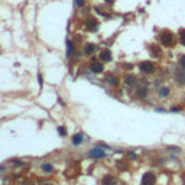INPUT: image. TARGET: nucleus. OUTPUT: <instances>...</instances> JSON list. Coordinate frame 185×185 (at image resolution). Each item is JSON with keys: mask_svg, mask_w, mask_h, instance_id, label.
Here are the masks:
<instances>
[{"mask_svg": "<svg viewBox=\"0 0 185 185\" xmlns=\"http://www.w3.org/2000/svg\"><path fill=\"white\" fill-rule=\"evenodd\" d=\"M48 185H51V184H48Z\"/></svg>", "mask_w": 185, "mask_h": 185, "instance_id": "c85d7f7f", "label": "nucleus"}, {"mask_svg": "<svg viewBox=\"0 0 185 185\" xmlns=\"http://www.w3.org/2000/svg\"><path fill=\"white\" fill-rule=\"evenodd\" d=\"M85 26H87L88 31H95V29L98 28V22H97V19H94V17H88L87 22H85Z\"/></svg>", "mask_w": 185, "mask_h": 185, "instance_id": "39448f33", "label": "nucleus"}, {"mask_svg": "<svg viewBox=\"0 0 185 185\" xmlns=\"http://www.w3.org/2000/svg\"><path fill=\"white\" fill-rule=\"evenodd\" d=\"M84 142V135L83 133H75V135L72 136V143L78 146V145H81V143Z\"/></svg>", "mask_w": 185, "mask_h": 185, "instance_id": "9b49d317", "label": "nucleus"}, {"mask_svg": "<svg viewBox=\"0 0 185 185\" xmlns=\"http://www.w3.org/2000/svg\"><path fill=\"white\" fill-rule=\"evenodd\" d=\"M168 149L171 152H179V151H181V149H178V148H168Z\"/></svg>", "mask_w": 185, "mask_h": 185, "instance_id": "a878e982", "label": "nucleus"}, {"mask_svg": "<svg viewBox=\"0 0 185 185\" xmlns=\"http://www.w3.org/2000/svg\"><path fill=\"white\" fill-rule=\"evenodd\" d=\"M100 59L103 61V62H110V61H111V52H110L109 49L101 51V54H100Z\"/></svg>", "mask_w": 185, "mask_h": 185, "instance_id": "9d476101", "label": "nucleus"}, {"mask_svg": "<svg viewBox=\"0 0 185 185\" xmlns=\"http://www.w3.org/2000/svg\"><path fill=\"white\" fill-rule=\"evenodd\" d=\"M104 81L107 83V84H110V85H117V83H119V80H117V77L114 75V74H106V77H104Z\"/></svg>", "mask_w": 185, "mask_h": 185, "instance_id": "1a4fd4ad", "label": "nucleus"}, {"mask_svg": "<svg viewBox=\"0 0 185 185\" xmlns=\"http://www.w3.org/2000/svg\"><path fill=\"white\" fill-rule=\"evenodd\" d=\"M151 49H152V54H153V55H159V54H160L159 48H155V46H152Z\"/></svg>", "mask_w": 185, "mask_h": 185, "instance_id": "412c9836", "label": "nucleus"}, {"mask_svg": "<svg viewBox=\"0 0 185 185\" xmlns=\"http://www.w3.org/2000/svg\"><path fill=\"white\" fill-rule=\"evenodd\" d=\"M58 133H59L61 136H65V135H67V130H65V127H64V126H59V127H58Z\"/></svg>", "mask_w": 185, "mask_h": 185, "instance_id": "6ab92c4d", "label": "nucleus"}, {"mask_svg": "<svg viewBox=\"0 0 185 185\" xmlns=\"http://www.w3.org/2000/svg\"><path fill=\"white\" fill-rule=\"evenodd\" d=\"M88 155L91 156V158H97V159H100V158H104L106 156V153H104V151L100 148H94V149H91V151L88 152Z\"/></svg>", "mask_w": 185, "mask_h": 185, "instance_id": "20e7f679", "label": "nucleus"}, {"mask_svg": "<svg viewBox=\"0 0 185 185\" xmlns=\"http://www.w3.org/2000/svg\"><path fill=\"white\" fill-rule=\"evenodd\" d=\"M38 80H39V85L42 87V84H43V80H42V75H41V74H38Z\"/></svg>", "mask_w": 185, "mask_h": 185, "instance_id": "5701e85b", "label": "nucleus"}, {"mask_svg": "<svg viewBox=\"0 0 185 185\" xmlns=\"http://www.w3.org/2000/svg\"><path fill=\"white\" fill-rule=\"evenodd\" d=\"M179 42L185 46V29H181V31H179Z\"/></svg>", "mask_w": 185, "mask_h": 185, "instance_id": "a211bd4d", "label": "nucleus"}, {"mask_svg": "<svg viewBox=\"0 0 185 185\" xmlns=\"http://www.w3.org/2000/svg\"><path fill=\"white\" fill-rule=\"evenodd\" d=\"M169 92H171V90H169L168 87H162L159 90V97L160 98H165V97H168Z\"/></svg>", "mask_w": 185, "mask_h": 185, "instance_id": "dca6fc26", "label": "nucleus"}, {"mask_svg": "<svg viewBox=\"0 0 185 185\" xmlns=\"http://www.w3.org/2000/svg\"><path fill=\"white\" fill-rule=\"evenodd\" d=\"M123 81H124V84H126L127 87H135L136 83H137V78H136L135 75H132V74H129V75H126L123 78Z\"/></svg>", "mask_w": 185, "mask_h": 185, "instance_id": "0eeeda50", "label": "nucleus"}, {"mask_svg": "<svg viewBox=\"0 0 185 185\" xmlns=\"http://www.w3.org/2000/svg\"><path fill=\"white\" fill-rule=\"evenodd\" d=\"M90 69H91V72H94V74H100L101 71H103V65H101V62L91 61V64H90Z\"/></svg>", "mask_w": 185, "mask_h": 185, "instance_id": "423d86ee", "label": "nucleus"}, {"mask_svg": "<svg viewBox=\"0 0 185 185\" xmlns=\"http://www.w3.org/2000/svg\"><path fill=\"white\" fill-rule=\"evenodd\" d=\"M101 184H103V185H116V179L111 177V175H107V177L103 178Z\"/></svg>", "mask_w": 185, "mask_h": 185, "instance_id": "4468645a", "label": "nucleus"}, {"mask_svg": "<svg viewBox=\"0 0 185 185\" xmlns=\"http://www.w3.org/2000/svg\"><path fill=\"white\" fill-rule=\"evenodd\" d=\"M129 158H130V159H135V158H136V155L133 153V152H130V153H129Z\"/></svg>", "mask_w": 185, "mask_h": 185, "instance_id": "bb28decb", "label": "nucleus"}, {"mask_svg": "<svg viewBox=\"0 0 185 185\" xmlns=\"http://www.w3.org/2000/svg\"><path fill=\"white\" fill-rule=\"evenodd\" d=\"M155 181H156V177L153 172H146L142 178V185H155Z\"/></svg>", "mask_w": 185, "mask_h": 185, "instance_id": "7ed1b4c3", "label": "nucleus"}, {"mask_svg": "<svg viewBox=\"0 0 185 185\" xmlns=\"http://www.w3.org/2000/svg\"><path fill=\"white\" fill-rule=\"evenodd\" d=\"M139 69L142 71L143 74H152L155 71V64L151 61H143L139 64Z\"/></svg>", "mask_w": 185, "mask_h": 185, "instance_id": "f03ea898", "label": "nucleus"}, {"mask_svg": "<svg viewBox=\"0 0 185 185\" xmlns=\"http://www.w3.org/2000/svg\"><path fill=\"white\" fill-rule=\"evenodd\" d=\"M136 95H137L139 98H145V97L148 95V88H146V87H137V88H136Z\"/></svg>", "mask_w": 185, "mask_h": 185, "instance_id": "ddd939ff", "label": "nucleus"}, {"mask_svg": "<svg viewBox=\"0 0 185 185\" xmlns=\"http://www.w3.org/2000/svg\"><path fill=\"white\" fill-rule=\"evenodd\" d=\"M117 168H119V169H123V171H124L127 166L123 163V160H117Z\"/></svg>", "mask_w": 185, "mask_h": 185, "instance_id": "aec40b11", "label": "nucleus"}, {"mask_svg": "<svg viewBox=\"0 0 185 185\" xmlns=\"http://www.w3.org/2000/svg\"><path fill=\"white\" fill-rule=\"evenodd\" d=\"M13 162H15L16 165H25V162H22V160H19V159H15Z\"/></svg>", "mask_w": 185, "mask_h": 185, "instance_id": "b1692460", "label": "nucleus"}, {"mask_svg": "<svg viewBox=\"0 0 185 185\" xmlns=\"http://www.w3.org/2000/svg\"><path fill=\"white\" fill-rule=\"evenodd\" d=\"M160 42H162L163 46H171V45L174 43V35H172V32L163 31V32L160 33Z\"/></svg>", "mask_w": 185, "mask_h": 185, "instance_id": "f257e3e1", "label": "nucleus"}, {"mask_svg": "<svg viewBox=\"0 0 185 185\" xmlns=\"http://www.w3.org/2000/svg\"><path fill=\"white\" fill-rule=\"evenodd\" d=\"M179 65H181V68H184V69H185V55H184V57H181V59H179Z\"/></svg>", "mask_w": 185, "mask_h": 185, "instance_id": "4be33fe9", "label": "nucleus"}, {"mask_svg": "<svg viewBox=\"0 0 185 185\" xmlns=\"http://www.w3.org/2000/svg\"><path fill=\"white\" fill-rule=\"evenodd\" d=\"M95 51V45L94 43H87L84 48V52L87 54V55H92V52Z\"/></svg>", "mask_w": 185, "mask_h": 185, "instance_id": "2eb2a0df", "label": "nucleus"}, {"mask_svg": "<svg viewBox=\"0 0 185 185\" xmlns=\"http://www.w3.org/2000/svg\"><path fill=\"white\" fill-rule=\"evenodd\" d=\"M83 3H84V0H75V4H77V6H81Z\"/></svg>", "mask_w": 185, "mask_h": 185, "instance_id": "393cba45", "label": "nucleus"}, {"mask_svg": "<svg viewBox=\"0 0 185 185\" xmlns=\"http://www.w3.org/2000/svg\"><path fill=\"white\" fill-rule=\"evenodd\" d=\"M175 80L179 84H185V69H177L175 71Z\"/></svg>", "mask_w": 185, "mask_h": 185, "instance_id": "6e6552de", "label": "nucleus"}, {"mask_svg": "<svg viewBox=\"0 0 185 185\" xmlns=\"http://www.w3.org/2000/svg\"><path fill=\"white\" fill-rule=\"evenodd\" d=\"M42 169L45 171V172H52V169H54V166L51 165V163H42Z\"/></svg>", "mask_w": 185, "mask_h": 185, "instance_id": "f3484780", "label": "nucleus"}, {"mask_svg": "<svg viewBox=\"0 0 185 185\" xmlns=\"http://www.w3.org/2000/svg\"><path fill=\"white\" fill-rule=\"evenodd\" d=\"M72 54H74V42L67 39V58L69 59L72 57Z\"/></svg>", "mask_w": 185, "mask_h": 185, "instance_id": "f8f14e48", "label": "nucleus"}, {"mask_svg": "<svg viewBox=\"0 0 185 185\" xmlns=\"http://www.w3.org/2000/svg\"><path fill=\"white\" fill-rule=\"evenodd\" d=\"M23 185H33V184H32L31 181H25V182H23Z\"/></svg>", "mask_w": 185, "mask_h": 185, "instance_id": "cd10ccee", "label": "nucleus"}]
</instances>
